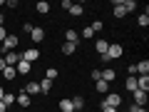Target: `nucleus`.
<instances>
[{
  "label": "nucleus",
  "mask_w": 149,
  "mask_h": 112,
  "mask_svg": "<svg viewBox=\"0 0 149 112\" xmlns=\"http://www.w3.org/2000/svg\"><path fill=\"white\" fill-rule=\"evenodd\" d=\"M122 45H117V43H112L109 48H107V52L102 55V62H109V60H117V57H122Z\"/></svg>",
  "instance_id": "f257e3e1"
},
{
  "label": "nucleus",
  "mask_w": 149,
  "mask_h": 112,
  "mask_svg": "<svg viewBox=\"0 0 149 112\" xmlns=\"http://www.w3.org/2000/svg\"><path fill=\"white\" fill-rule=\"evenodd\" d=\"M15 48H17V35H8L5 40H3V48L0 50H3V55H8V52H13Z\"/></svg>",
  "instance_id": "f03ea898"
},
{
  "label": "nucleus",
  "mask_w": 149,
  "mask_h": 112,
  "mask_svg": "<svg viewBox=\"0 0 149 112\" xmlns=\"http://www.w3.org/2000/svg\"><path fill=\"white\" fill-rule=\"evenodd\" d=\"M102 105H107V107H114V110H117V107L122 105V97H119L117 92H107V97H104V102H102Z\"/></svg>",
  "instance_id": "7ed1b4c3"
},
{
  "label": "nucleus",
  "mask_w": 149,
  "mask_h": 112,
  "mask_svg": "<svg viewBox=\"0 0 149 112\" xmlns=\"http://www.w3.org/2000/svg\"><path fill=\"white\" fill-rule=\"evenodd\" d=\"M20 57H22V60H27V62H30V65H32V62H35V60H37V57H40V52H37V48H27V50H25V52H22V55H20Z\"/></svg>",
  "instance_id": "20e7f679"
},
{
  "label": "nucleus",
  "mask_w": 149,
  "mask_h": 112,
  "mask_svg": "<svg viewBox=\"0 0 149 112\" xmlns=\"http://www.w3.org/2000/svg\"><path fill=\"white\" fill-rule=\"evenodd\" d=\"M17 62H20V52H17V50H13V52L5 55V65H8V67H15Z\"/></svg>",
  "instance_id": "39448f33"
},
{
  "label": "nucleus",
  "mask_w": 149,
  "mask_h": 112,
  "mask_svg": "<svg viewBox=\"0 0 149 112\" xmlns=\"http://www.w3.org/2000/svg\"><path fill=\"white\" fill-rule=\"evenodd\" d=\"M132 95H134V102H132V105H139V107H144V105H147V92H142V90H134Z\"/></svg>",
  "instance_id": "423d86ee"
},
{
  "label": "nucleus",
  "mask_w": 149,
  "mask_h": 112,
  "mask_svg": "<svg viewBox=\"0 0 149 112\" xmlns=\"http://www.w3.org/2000/svg\"><path fill=\"white\" fill-rule=\"evenodd\" d=\"M30 37H32V43H42V40H45V30H42V27H32Z\"/></svg>",
  "instance_id": "0eeeda50"
},
{
  "label": "nucleus",
  "mask_w": 149,
  "mask_h": 112,
  "mask_svg": "<svg viewBox=\"0 0 149 112\" xmlns=\"http://www.w3.org/2000/svg\"><path fill=\"white\" fill-rule=\"evenodd\" d=\"M137 90H142V92L149 90V75H139L137 77Z\"/></svg>",
  "instance_id": "6e6552de"
},
{
  "label": "nucleus",
  "mask_w": 149,
  "mask_h": 112,
  "mask_svg": "<svg viewBox=\"0 0 149 112\" xmlns=\"http://www.w3.org/2000/svg\"><path fill=\"white\" fill-rule=\"evenodd\" d=\"M15 102H17L20 107H30V95H27V92L22 90L20 95H15Z\"/></svg>",
  "instance_id": "1a4fd4ad"
},
{
  "label": "nucleus",
  "mask_w": 149,
  "mask_h": 112,
  "mask_svg": "<svg viewBox=\"0 0 149 112\" xmlns=\"http://www.w3.org/2000/svg\"><path fill=\"white\" fill-rule=\"evenodd\" d=\"M65 43L77 45V43H80V32H77V30H67V32H65Z\"/></svg>",
  "instance_id": "9d476101"
},
{
  "label": "nucleus",
  "mask_w": 149,
  "mask_h": 112,
  "mask_svg": "<svg viewBox=\"0 0 149 112\" xmlns=\"http://www.w3.org/2000/svg\"><path fill=\"white\" fill-rule=\"evenodd\" d=\"M15 70H17V72H20V75H27V72H30V70H32V65L27 62V60H22V57H20V62L15 65Z\"/></svg>",
  "instance_id": "9b49d317"
},
{
  "label": "nucleus",
  "mask_w": 149,
  "mask_h": 112,
  "mask_svg": "<svg viewBox=\"0 0 149 112\" xmlns=\"http://www.w3.org/2000/svg\"><path fill=\"white\" fill-rule=\"evenodd\" d=\"M134 70H137L139 75H149V60H142V62L134 65Z\"/></svg>",
  "instance_id": "f8f14e48"
},
{
  "label": "nucleus",
  "mask_w": 149,
  "mask_h": 112,
  "mask_svg": "<svg viewBox=\"0 0 149 112\" xmlns=\"http://www.w3.org/2000/svg\"><path fill=\"white\" fill-rule=\"evenodd\" d=\"M114 77H117V72H114L112 67H104V70H102V80H104V82H112Z\"/></svg>",
  "instance_id": "ddd939ff"
},
{
  "label": "nucleus",
  "mask_w": 149,
  "mask_h": 112,
  "mask_svg": "<svg viewBox=\"0 0 149 112\" xmlns=\"http://www.w3.org/2000/svg\"><path fill=\"white\" fill-rule=\"evenodd\" d=\"M95 90H97V92H102V95H107V92H109V82L97 80V82H95Z\"/></svg>",
  "instance_id": "4468645a"
},
{
  "label": "nucleus",
  "mask_w": 149,
  "mask_h": 112,
  "mask_svg": "<svg viewBox=\"0 0 149 112\" xmlns=\"http://www.w3.org/2000/svg\"><path fill=\"white\" fill-rule=\"evenodd\" d=\"M82 13H85V5H80V3H72V8H70V15H74V18H80Z\"/></svg>",
  "instance_id": "2eb2a0df"
},
{
  "label": "nucleus",
  "mask_w": 149,
  "mask_h": 112,
  "mask_svg": "<svg viewBox=\"0 0 149 112\" xmlns=\"http://www.w3.org/2000/svg\"><path fill=\"white\" fill-rule=\"evenodd\" d=\"M127 15V10L122 8V0H114V18H124Z\"/></svg>",
  "instance_id": "dca6fc26"
},
{
  "label": "nucleus",
  "mask_w": 149,
  "mask_h": 112,
  "mask_svg": "<svg viewBox=\"0 0 149 112\" xmlns=\"http://www.w3.org/2000/svg\"><path fill=\"white\" fill-rule=\"evenodd\" d=\"M25 92H27V95H37V92H40V82H27Z\"/></svg>",
  "instance_id": "f3484780"
},
{
  "label": "nucleus",
  "mask_w": 149,
  "mask_h": 112,
  "mask_svg": "<svg viewBox=\"0 0 149 112\" xmlns=\"http://www.w3.org/2000/svg\"><path fill=\"white\" fill-rule=\"evenodd\" d=\"M35 10L40 13V15H47V13H50V5H47V3H45V0H40V3H37V5H35Z\"/></svg>",
  "instance_id": "a211bd4d"
},
{
  "label": "nucleus",
  "mask_w": 149,
  "mask_h": 112,
  "mask_svg": "<svg viewBox=\"0 0 149 112\" xmlns=\"http://www.w3.org/2000/svg\"><path fill=\"white\" fill-rule=\"evenodd\" d=\"M72 107H74L77 112H80L82 107H85V97H80V95H77V97H72Z\"/></svg>",
  "instance_id": "6ab92c4d"
},
{
  "label": "nucleus",
  "mask_w": 149,
  "mask_h": 112,
  "mask_svg": "<svg viewBox=\"0 0 149 112\" xmlns=\"http://www.w3.org/2000/svg\"><path fill=\"white\" fill-rule=\"evenodd\" d=\"M95 48H97V52H100V55H104V52H107V48H109V43H107V40H97Z\"/></svg>",
  "instance_id": "aec40b11"
},
{
  "label": "nucleus",
  "mask_w": 149,
  "mask_h": 112,
  "mask_svg": "<svg viewBox=\"0 0 149 112\" xmlns=\"http://www.w3.org/2000/svg\"><path fill=\"white\" fill-rule=\"evenodd\" d=\"M60 110L62 112H72L74 107H72V100H60Z\"/></svg>",
  "instance_id": "412c9836"
},
{
  "label": "nucleus",
  "mask_w": 149,
  "mask_h": 112,
  "mask_svg": "<svg viewBox=\"0 0 149 112\" xmlns=\"http://www.w3.org/2000/svg\"><path fill=\"white\" fill-rule=\"evenodd\" d=\"M45 80L55 82V80H57V70H55V67H47V72H45Z\"/></svg>",
  "instance_id": "4be33fe9"
},
{
  "label": "nucleus",
  "mask_w": 149,
  "mask_h": 112,
  "mask_svg": "<svg viewBox=\"0 0 149 112\" xmlns=\"http://www.w3.org/2000/svg\"><path fill=\"white\" fill-rule=\"evenodd\" d=\"M3 75H5V80H15L17 70H15V67H5V70H3Z\"/></svg>",
  "instance_id": "5701e85b"
},
{
  "label": "nucleus",
  "mask_w": 149,
  "mask_h": 112,
  "mask_svg": "<svg viewBox=\"0 0 149 112\" xmlns=\"http://www.w3.org/2000/svg\"><path fill=\"white\" fill-rule=\"evenodd\" d=\"M50 90H52V82H50V80H42V82H40V92H42V95H47Z\"/></svg>",
  "instance_id": "b1692460"
},
{
  "label": "nucleus",
  "mask_w": 149,
  "mask_h": 112,
  "mask_svg": "<svg viewBox=\"0 0 149 112\" xmlns=\"http://www.w3.org/2000/svg\"><path fill=\"white\" fill-rule=\"evenodd\" d=\"M122 8H124L127 13H132L134 8H137V3H134V0H122Z\"/></svg>",
  "instance_id": "393cba45"
},
{
  "label": "nucleus",
  "mask_w": 149,
  "mask_h": 112,
  "mask_svg": "<svg viewBox=\"0 0 149 112\" xmlns=\"http://www.w3.org/2000/svg\"><path fill=\"white\" fill-rule=\"evenodd\" d=\"M127 90H129V92L137 90V77H134V75H132V77H127Z\"/></svg>",
  "instance_id": "a878e982"
},
{
  "label": "nucleus",
  "mask_w": 149,
  "mask_h": 112,
  "mask_svg": "<svg viewBox=\"0 0 149 112\" xmlns=\"http://www.w3.org/2000/svg\"><path fill=\"white\" fill-rule=\"evenodd\" d=\"M90 30H92V32H100V30H104V22H102V20H95V22L90 25Z\"/></svg>",
  "instance_id": "bb28decb"
},
{
  "label": "nucleus",
  "mask_w": 149,
  "mask_h": 112,
  "mask_svg": "<svg viewBox=\"0 0 149 112\" xmlns=\"http://www.w3.org/2000/svg\"><path fill=\"white\" fill-rule=\"evenodd\" d=\"M74 50H77V45H72V43H65V45H62V52H65V55H72Z\"/></svg>",
  "instance_id": "cd10ccee"
},
{
  "label": "nucleus",
  "mask_w": 149,
  "mask_h": 112,
  "mask_svg": "<svg viewBox=\"0 0 149 112\" xmlns=\"http://www.w3.org/2000/svg\"><path fill=\"white\" fill-rule=\"evenodd\" d=\"M3 102H5V107H8V105H13V102H15V95H13V92H5Z\"/></svg>",
  "instance_id": "c85d7f7f"
},
{
  "label": "nucleus",
  "mask_w": 149,
  "mask_h": 112,
  "mask_svg": "<svg viewBox=\"0 0 149 112\" xmlns=\"http://www.w3.org/2000/svg\"><path fill=\"white\" fill-rule=\"evenodd\" d=\"M92 35H95V32H92V30H90V27H85V30H82V32H80V37H82V40H90V37H92Z\"/></svg>",
  "instance_id": "c756f323"
},
{
  "label": "nucleus",
  "mask_w": 149,
  "mask_h": 112,
  "mask_svg": "<svg viewBox=\"0 0 149 112\" xmlns=\"http://www.w3.org/2000/svg\"><path fill=\"white\" fill-rule=\"evenodd\" d=\"M139 25L147 27V25H149V15H144V13H142V15H139Z\"/></svg>",
  "instance_id": "7c9ffc66"
},
{
  "label": "nucleus",
  "mask_w": 149,
  "mask_h": 112,
  "mask_svg": "<svg viewBox=\"0 0 149 112\" xmlns=\"http://www.w3.org/2000/svg\"><path fill=\"white\" fill-rule=\"evenodd\" d=\"M92 80H95V82L102 80V70H92Z\"/></svg>",
  "instance_id": "2f4dec72"
},
{
  "label": "nucleus",
  "mask_w": 149,
  "mask_h": 112,
  "mask_svg": "<svg viewBox=\"0 0 149 112\" xmlns=\"http://www.w3.org/2000/svg\"><path fill=\"white\" fill-rule=\"evenodd\" d=\"M129 112H147L144 107H139V105H129Z\"/></svg>",
  "instance_id": "473e14b6"
},
{
  "label": "nucleus",
  "mask_w": 149,
  "mask_h": 112,
  "mask_svg": "<svg viewBox=\"0 0 149 112\" xmlns=\"http://www.w3.org/2000/svg\"><path fill=\"white\" fill-rule=\"evenodd\" d=\"M8 37V32H5V27H0V43H3V40H5Z\"/></svg>",
  "instance_id": "72a5a7b5"
},
{
  "label": "nucleus",
  "mask_w": 149,
  "mask_h": 112,
  "mask_svg": "<svg viewBox=\"0 0 149 112\" xmlns=\"http://www.w3.org/2000/svg\"><path fill=\"white\" fill-rule=\"evenodd\" d=\"M102 112H117L114 107H107V105H102Z\"/></svg>",
  "instance_id": "f704fd0d"
},
{
  "label": "nucleus",
  "mask_w": 149,
  "mask_h": 112,
  "mask_svg": "<svg viewBox=\"0 0 149 112\" xmlns=\"http://www.w3.org/2000/svg\"><path fill=\"white\" fill-rule=\"evenodd\" d=\"M5 67H8V65H5V57H0V72H3Z\"/></svg>",
  "instance_id": "c9c22d12"
},
{
  "label": "nucleus",
  "mask_w": 149,
  "mask_h": 112,
  "mask_svg": "<svg viewBox=\"0 0 149 112\" xmlns=\"http://www.w3.org/2000/svg\"><path fill=\"white\" fill-rule=\"evenodd\" d=\"M0 112H5V102L3 100H0Z\"/></svg>",
  "instance_id": "e433bc0d"
},
{
  "label": "nucleus",
  "mask_w": 149,
  "mask_h": 112,
  "mask_svg": "<svg viewBox=\"0 0 149 112\" xmlns=\"http://www.w3.org/2000/svg\"><path fill=\"white\" fill-rule=\"evenodd\" d=\"M3 22H5V18H3V13H0V27H3Z\"/></svg>",
  "instance_id": "4c0bfd02"
},
{
  "label": "nucleus",
  "mask_w": 149,
  "mask_h": 112,
  "mask_svg": "<svg viewBox=\"0 0 149 112\" xmlns=\"http://www.w3.org/2000/svg\"><path fill=\"white\" fill-rule=\"evenodd\" d=\"M3 97H5V90H3V87H0V100H3Z\"/></svg>",
  "instance_id": "58836bf2"
},
{
  "label": "nucleus",
  "mask_w": 149,
  "mask_h": 112,
  "mask_svg": "<svg viewBox=\"0 0 149 112\" xmlns=\"http://www.w3.org/2000/svg\"><path fill=\"white\" fill-rule=\"evenodd\" d=\"M72 112H77V110H72Z\"/></svg>",
  "instance_id": "ea45409f"
}]
</instances>
